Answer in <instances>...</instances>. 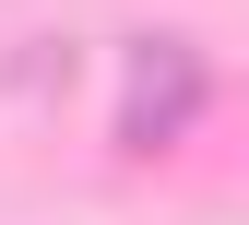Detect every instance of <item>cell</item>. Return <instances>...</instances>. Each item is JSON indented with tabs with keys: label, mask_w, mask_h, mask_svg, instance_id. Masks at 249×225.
<instances>
[{
	"label": "cell",
	"mask_w": 249,
	"mask_h": 225,
	"mask_svg": "<svg viewBox=\"0 0 249 225\" xmlns=\"http://www.w3.org/2000/svg\"><path fill=\"white\" fill-rule=\"evenodd\" d=\"M213 107V71H202V48H178V36H131V95H119V154H166V142H190V119Z\"/></svg>",
	"instance_id": "cell-1"
},
{
	"label": "cell",
	"mask_w": 249,
	"mask_h": 225,
	"mask_svg": "<svg viewBox=\"0 0 249 225\" xmlns=\"http://www.w3.org/2000/svg\"><path fill=\"white\" fill-rule=\"evenodd\" d=\"M12 83H24V95H48V83L71 95V36H59V48H24V59H12Z\"/></svg>",
	"instance_id": "cell-2"
}]
</instances>
